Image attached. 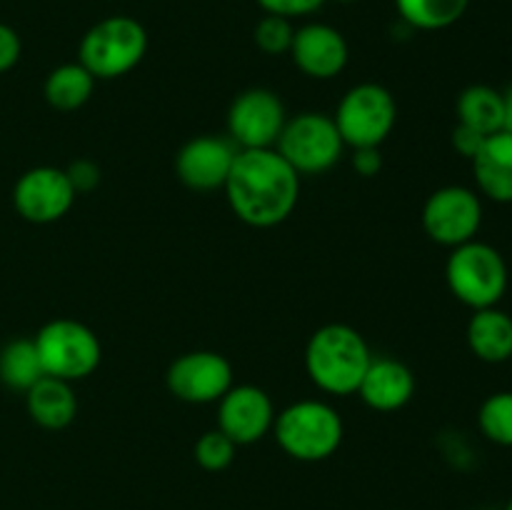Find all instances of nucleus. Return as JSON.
Listing matches in <instances>:
<instances>
[{
	"label": "nucleus",
	"instance_id": "f257e3e1",
	"mask_svg": "<svg viewBox=\"0 0 512 510\" xmlns=\"http://www.w3.org/2000/svg\"><path fill=\"white\" fill-rule=\"evenodd\" d=\"M223 190L235 218L265 230L285 223L295 213L300 175L275 148L238 150Z\"/></svg>",
	"mask_w": 512,
	"mask_h": 510
},
{
	"label": "nucleus",
	"instance_id": "f03ea898",
	"mask_svg": "<svg viewBox=\"0 0 512 510\" xmlns=\"http://www.w3.org/2000/svg\"><path fill=\"white\" fill-rule=\"evenodd\" d=\"M373 358L360 330L348 323H328L310 335L303 363L315 388L335 398H348L358 393Z\"/></svg>",
	"mask_w": 512,
	"mask_h": 510
},
{
	"label": "nucleus",
	"instance_id": "7ed1b4c3",
	"mask_svg": "<svg viewBox=\"0 0 512 510\" xmlns=\"http://www.w3.org/2000/svg\"><path fill=\"white\" fill-rule=\"evenodd\" d=\"M273 433L288 458L300 463H323L343 445L345 423L330 403L305 398L275 415Z\"/></svg>",
	"mask_w": 512,
	"mask_h": 510
},
{
	"label": "nucleus",
	"instance_id": "20e7f679",
	"mask_svg": "<svg viewBox=\"0 0 512 510\" xmlns=\"http://www.w3.org/2000/svg\"><path fill=\"white\" fill-rule=\"evenodd\" d=\"M148 53V30L130 15H108L85 30L78 63L95 80H115L133 73Z\"/></svg>",
	"mask_w": 512,
	"mask_h": 510
},
{
	"label": "nucleus",
	"instance_id": "39448f33",
	"mask_svg": "<svg viewBox=\"0 0 512 510\" xmlns=\"http://www.w3.org/2000/svg\"><path fill=\"white\" fill-rule=\"evenodd\" d=\"M445 283L450 293L468 308H493L508 293V263L498 248L475 238L453 248L448 255Z\"/></svg>",
	"mask_w": 512,
	"mask_h": 510
},
{
	"label": "nucleus",
	"instance_id": "423d86ee",
	"mask_svg": "<svg viewBox=\"0 0 512 510\" xmlns=\"http://www.w3.org/2000/svg\"><path fill=\"white\" fill-rule=\"evenodd\" d=\"M43 373L65 383H80L100 368L103 345L93 328L73 318L48 320L33 338Z\"/></svg>",
	"mask_w": 512,
	"mask_h": 510
},
{
	"label": "nucleus",
	"instance_id": "0eeeda50",
	"mask_svg": "<svg viewBox=\"0 0 512 510\" xmlns=\"http://www.w3.org/2000/svg\"><path fill=\"white\" fill-rule=\"evenodd\" d=\"M333 120L345 148H380L398 123V103L385 85L358 83L345 90Z\"/></svg>",
	"mask_w": 512,
	"mask_h": 510
},
{
	"label": "nucleus",
	"instance_id": "6e6552de",
	"mask_svg": "<svg viewBox=\"0 0 512 510\" xmlns=\"http://www.w3.org/2000/svg\"><path fill=\"white\" fill-rule=\"evenodd\" d=\"M275 150L295 168V173L320 175L328 173L343 158L345 143L338 133L333 115L305 110L285 123Z\"/></svg>",
	"mask_w": 512,
	"mask_h": 510
},
{
	"label": "nucleus",
	"instance_id": "1a4fd4ad",
	"mask_svg": "<svg viewBox=\"0 0 512 510\" xmlns=\"http://www.w3.org/2000/svg\"><path fill=\"white\" fill-rule=\"evenodd\" d=\"M483 225V200L473 188L445 185L428 195L423 205V230L433 243L458 248L478 238Z\"/></svg>",
	"mask_w": 512,
	"mask_h": 510
},
{
	"label": "nucleus",
	"instance_id": "9d476101",
	"mask_svg": "<svg viewBox=\"0 0 512 510\" xmlns=\"http://www.w3.org/2000/svg\"><path fill=\"white\" fill-rule=\"evenodd\" d=\"M288 123L283 98L270 88H248L228 108V138L238 150L275 148Z\"/></svg>",
	"mask_w": 512,
	"mask_h": 510
},
{
	"label": "nucleus",
	"instance_id": "9b49d317",
	"mask_svg": "<svg viewBox=\"0 0 512 510\" xmlns=\"http://www.w3.org/2000/svg\"><path fill=\"white\" fill-rule=\"evenodd\" d=\"M165 385L183 403L210 405L233 388L235 373L225 355L215 350H190L170 363Z\"/></svg>",
	"mask_w": 512,
	"mask_h": 510
},
{
	"label": "nucleus",
	"instance_id": "f8f14e48",
	"mask_svg": "<svg viewBox=\"0 0 512 510\" xmlns=\"http://www.w3.org/2000/svg\"><path fill=\"white\" fill-rule=\"evenodd\" d=\"M78 193L70 185L63 168L35 165L25 170L13 185L15 213L33 225L58 223L70 213Z\"/></svg>",
	"mask_w": 512,
	"mask_h": 510
},
{
	"label": "nucleus",
	"instance_id": "ddd939ff",
	"mask_svg": "<svg viewBox=\"0 0 512 510\" xmlns=\"http://www.w3.org/2000/svg\"><path fill=\"white\" fill-rule=\"evenodd\" d=\"M273 398L263 388L250 383L233 385L218 400V430H223L235 445H253L273 430Z\"/></svg>",
	"mask_w": 512,
	"mask_h": 510
},
{
	"label": "nucleus",
	"instance_id": "4468645a",
	"mask_svg": "<svg viewBox=\"0 0 512 510\" xmlns=\"http://www.w3.org/2000/svg\"><path fill=\"white\" fill-rule=\"evenodd\" d=\"M235 155H238V148L230 143V138L198 135L178 150L175 173L185 188L195 190V193H213V190L225 188Z\"/></svg>",
	"mask_w": 512,
	"mask_h": 510
},
{
	"label": "nucleus",
	"instance_id": "2eb2a0df",
	"mask_svg": "<svg viewBox=\"0 0 512 510\" xmlns=\"http://www.w3.org/2000/svg\"><path fill=\"white\" fill-rule=\"evenodd\" d=\"M288 55L305 78L333 80L348 68L350 48L345 35L333 25L305 23L295 28Z\"/></svg>",
	"mask_w": 512,
	"mask_h": 510
},
{
	"label": "nucleus",
	"instance_id": "dca6fc26",
	"mask_svg": "<svg viewBox=\"0 0 512 510\" xmlns=\"http://www.w3.org/2000/svg\"><path fill=\"white\" fill-rule=\"evenodd\" d=\"M358 395L370 410L378 413H398L413 400L415 375L403 360L395 358H373L363 380H360Z\"/></svg>",
	"mask_w": 512,
	"mask_h": 510
},
{
	"label": "nucleus",
	"instance_id": "f3484780",
	"mask_svg": "<svg viewBox=\"0 0 512 510\" xmlns=\"http://www.w3.org/2000/svg\"><path fill=\"white\" fill-rule=\"evenodd\" d=\"M473 175L480 195L493 203H512V135L500 130L485 138L473 160Z\"/></svg>",
	"mask_w": 512,
	"mask_h": 510
},
{
	"label": "nucleus",
	"instance_id": "a211bd4d",
	"mask_svg": "<svg viewBox=\"0 0 512 510\" xmlns=\"http://www.w3.org/2000/svg\"><path fill=\"white\" fill-rule=\"evenodd\" d=\"M25 408L30 420L45 430H65L78 415V395L73 383L43 375L25 393Z\"/></svg>",
	"mask_w": 512,
	"mask_h": 510
},
{
	"label": "nucleus",
	"instance_id": "6ab92c4d",
	"mask_svg": "<svg viewBox=\"0 0 512 510\" xmlns=\"http://www.w3.org/2000/svg\"><path fill=\"white\" fill-rule=\"evenodd\" d=\"M470 353L490 365L512 360V315L500 310L498 305L483 310H473L465 330Z\"/></svg>",
	"mask_w": 512,
	"mask_h": 510
},
{
	"label": "nucleus",
	"instance_id": "aec40b11",
	"mask_svg": "<svg viewBox=\"0 0 512 510\" xmlns=\"http://www.w3.org/2000/svg\"><path fill=\"white\" fill-rule=\"evenodd\" d=\"M95 83L98 80L80 63H63L48 73L43 83V95L50 108L60 110V113H73L93 98Z\"/></svg>",
	"mask_w": 512,
	"mask_h": 510
},
{
	"label": "nucleus",
	"instance_id": "412c9836",
	"mask_svg": "<svg viewBox=\"0 0 512 510\" xmlns=\"http://www.w3.org/2000/svg\"><path fill=\"white\" fill-rule=\"evenodd\" d=\"M458 123L478 130L480 135H493L503 130V93L490 85H470L458 95L455 103Z\"/></svg>",
	"mask_w": 512,
	"mask_h": 510
},
{
	"label": "nucleus",
	"instance_id": "4be33fe9",
	"mask_svg": "<svg viewBox=\"0 0 512 510\" xmlns=\"http://www.w3.org/2000/svg\"><path fill=\"white\" fill-rule=\"evenodd\" d=\"M43 365L35 350L33 338H15L0 350V380L10 390L28 393L40 378H43Z\"/></svg>",
	"mask_w": 512,
	"mask_h": 510
},
{
	"label": "nucleus",
	"instance_id": "5701e85b",
	"mask_svg": "<svg viewBox=\"0 0 512 510\" xmlns=\"http://www.w3.org/2000/svg\"><path fill=\"white\" fill-rule=\"evenodd\" d=\"M470 0H395L400 20L415 30H445L458 23Z\"/></svg>",
	"mask_w": 512,
	"mask_h": 510
},
{
	"label": "nucleus",
	"instance_id": "b1692460",
	"mask_svg": "<svg viewBox=\"0 0 512 510\" xmlns=\"http://www.w3.org/2000/svg\"><path fill=\"white\" fill-rule=\"evenodd\" d=\"M478 428L490 443L512 448V390L488 395L478 410Z\"/></svg>",
	"mask_w": 512,
	"mask_h": 510
},
{
	"label": "nucleus",
	"instance_id": "393cba45",
	"mask_svg": "<svg viewBox=\"0 0 512 510\" xmlns=\"http://www.w3.org/2000/svg\"><path fill=\"white\" fill-rule=\"evenodd\" d=\"M238 453V445L223 433V430H205L198 440H195L193 458L208 473H220V470L230 468Z\"/></svg>",
	"mask_w": 512,
	"mask_h": 510
},
{
	"label": "nucleus",
	"instance_id": "a878e982",
	"mask_svg": "<svg viewBox=\"0 0 512 510\" xmlns=\"http://www.w3.org/2000/svg\"><path fill=\"white\" fill-rule=\"evenodd\" d=\"M293 35H295L293 20L280 18V15H268V13L255 23V30H253L255 45H258L260 53L265 55L290 53Z\"/></svg>",
	"mask_w": 512,
	"mask_h": 510
},
{
	"label": "nucleus",
	"instance_id": "bb28decb",
	"mask_svg": "<svg viewBox=\"0 0 512 510\" xmlns=\"http://www.w3.org/2000/svg\"><path fill=\"white\" fill-rule=\"evenodd\" d=\"M260 10L268 15H280V18H308L323 8L325 0H255Z\"/></svg>",
	"mask_w": 512,
	"mask_h": 510
},
{
	"label": "nucleus",
	"instance_id": "cd10ccee",
	"mask_svg": "<svg viewBox=\"0 0 512 510\" xmlns=\"http://www.w3.org/2000/svg\"><path fill=\"white\" fill-rule=\"evenodd\" d=\"M65 175H68L70 185L78 195L90 193L100 185V165L90 158H78L65 168Z\"/></svg>",
	"mask_w": 512,
	"mask_h": 510
},
{
	"label": "nucleus",
	"instance_id": "c85d7f7f",
	"mask_svg": "<svg viewBox=\"0 0 512 510\" xmlns=\"http://www.w3.org/2000/svg\"><path fill=\"white\" fill-rule=\"evenodd\" d=\"M23 55V40L15 33V28L0 23V75L13 70Z\"/></svg>",
	"mask_w": 512,
	"mask_h": 510
},
{
	"label": "nucleus",
	"instance_id": "c756f323",
	"mask_svg": "<svg viewBox=\"0 0 512 510\" xmlns=\"http://www.w3.org/2000/svg\"><path fill=\"white\" fill-rule=\"evenodd\" d=\"M485 138H488V135H480L478 130L465 128V125L458 123V125H455V130H453L455 153L463 155V158H468V160H473L475 155H478V150L483 148Z\"/></svg>",
	"mask_w": 512,
	"mask_h": 510
},
{
	"label": "nucleus",
	"instance_id": "7c9ffc66",
	"mask_svg": "<svg viewBox=\"0 0 512 510\" xmlns=\"http://www.w3.org/2000/svg\"><path fill=\"white\" fill-rule=\"evenodd\" d=\"M353 168L363 178H375L383 170V155L380 148H358L353 150Z\"/></svg>",
	"mask_w": 512,
	"mask_h": 510
},
{
	"label": "nucleus",
	"instance_id": "2f4dec72",
	"mask_svg": "<svg viewBox=\"0 0 512 510\" xmlns=\"http://www.w3.org/2000/svg\"><path fill=\"white\" fill-rule=\"evenodd\" d=\"M503 108H505V118H503V130L512 135V85L503 93Z\"/></svg>",
	"mask_w": 512,
	"mask_h": 510
},
{
	"label": "nucleus",
	"instance_id": "473e14b6",
	"mask_svg": "<svg viewBox=\"0 0 512 510\" xmlns=\"http://www.w3.org/2000/svg\"><path fill=\"white\" fill-rule=\"evenodd\" d=\"M505 510H512V498L508 500V505H505Z\"/></svg>",
	"mask_w": 512,
	"mask_h": 510
},
{
	"label": "nucleus",
	"instance_id": "72a5a7b5",
	"mask_svg": "<svg viewBox=\"0 0 512 510\" xmlns=\"http://www.w3.org/2000/svg\"><path fill=\"white\" fill-rule=\"evenodd\" d=\"M338 3H355V0H338Z\"/></svg>",
	"mask_w": 512,
	"mask_h": 510
}]
</instances>
